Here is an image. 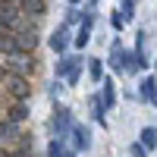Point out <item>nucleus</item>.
<instances>
[{
  "mask_svg": "<svg viewBox=\"0 0 157 157\" xmlns=\"http://www.w3.org/2000/svg\"><path fill=\"white\" fill-rule=\"evenodd\" d=\"M82 66H85L82 54H78V57H60V63H57V78H60V82L75 85L78 78H82Z\"/></svg>",
  "mask_w": 157,
  "mask_h": 157,
  "instance_id": "obj_1",
  "label": "nucleus"
},
{
  "mask_svg": "<svg viewBox=\"0 0 157 157\" xmlns=\"http://www.w3.org/2000/svg\"><path fill=\"white\" fill-rule=\"evenodd\" d=\"M72 123L75 120H72V113L66 107H54V113H50V135H54V138H66Z\"/></svg>",
  "mask_w": 157,
  "mask_h": 157,
  "instance_id": "obj_2",
  "label": "nucleus"
},
{
  "mask_svg": "<svg viewBox=\"0 0 157 157\" xmlns=\"http://www.w3.org/2000/svg\"><path fill=\"white\" fill-rule=\"evenodd\" d=\"M6 66H10L13 75H25L29 78L32 69H35V57L25 54V50H13V54H6Z\"/></svg>",
  "mask_w": 157,
  "mask_h": 157,
  "instance_id": "obj_3",
  "label": "nucleus"
},
{
  "mask_svg": "<svg viewBox=\"0 0 157 157\" xmlns=\"http://www.w3.org/2000/svg\"><path fill=\"white\" fill-rule=\"evenodd\" d=\"M3 82H6V91H10L16 101H29L32 85H29V78H25V75H13V72H6V75H3Z\"/></svg>",
  "mask_w": 157,
  "mask_h": 157,
  "instance_id": "obj_4",
  "label": "nucleus"
},
{
  "mask_svg": "<svg viewBox=\"0 0 157 157\" xmlns=\"http://www.w3.org/2000/svg\"><path fill=\"white\" fill-rule=\"evenodd\" d=\"M66 138H72V151H91V145H94V141H91V129L88 126H82V123H72V129H69V135Z\"/></svg>",
  "mask_w": 157,
  "mask_h": 157,
  "instance_id": "obj_5",
  "label": "nucleus"
},
{
  "mask_svg": "<svg viewBox=\"0 0 157 157\" xmlns=\"http://www.w3.org/2000/svg\"><path fill=\"white\" fill-rule=\"evenodd\" d=\"M47 44H50V50H54V54L63 57V54H66V47L72 44V32H69V25H57V29L50 32V41H47Z\"/></svg>",
  "mask_w": 157,
  "mask_h": 157,
  "instance_id": "obj_6",
  "label": "nucleus"
},
{
  "mask_svg": "<svg viewBox=\"0 0 157 157\" xmlns=\"http://www.w3.org/2000/svg\"><path fill=\"white\" fill-rule=\"evenodd\" d=\"M13 44L16 50H25V54H32L35 44H38V29H22V32H13Z\"/></svg>",
  "mask_w": 157,
  "mask_h": 157,
  "instance_id": "obj_7",
  "label": "nucleus"
},
{
  "mask_svg": "<svg viewBox=\"0 0 157 157\" xmlns=\"http://www.w3.org/2000/svg\"><path fill=\"white\" fill-rule=\"evenodd\" d=\"M98 85H101V94H98L101 107H104V110H113V104H116V85H113V78H110V75H104Z\"/></svg>",
  "mask_w": 157,
  "mask_h": 157,
  "instance_id": "obj_8",
  "label": "nucleus"
},
{
  "mask_svg": "<svg viewBox=\"0 0 157 157\" xmlns=\"http://www.w3.org/2000/svg\"><path fill=\"white\" fill-rule=\"evenodd\" d=\"M138 101H145V104H154V101H157V75H145V78H141V85H138Z\"/></svg>",
  "mask_w": 157,
  "mask_h": 157,
  "instance_id": "obj_9",
  "label": "nucleus"
},
{
  "mask_svg": "<svg viewBox=\"0 0 157 157\" xmlns=\"http://www.w3.org/2000/svg\"><path fill=\"white\" fill-rule=\"evenodd\" d=\"M6 141H25V132L16 123H10V120L0 123V145H6Z\"/></svg>",
  "mask_w": 157,
  "mask_h": 157,
  "instance_id": "obj_10",
  "label": "nucleus"
},
{
  "mask_svg": "<svg viewBox=\"0 0 157 157\" xmlns=\"http://www.w3.org/2000/svg\"><path fill=\"white\" fill-rule=\"evenodd\" d=\"M123 60H126L123 41H120V38H113V44H110V60H107V66H110L113 72H123Z\"/></svg>",
  "mask_w": 157,
  "mask_h": 157,
  "instance_id": "obj_11",
  "label": "nucleus"
},
{
  "mask_svg": "<svg viewBox=\"0 0 157 157\" xmlns=\"http://www.w3.org/2000/svg\"><path fill=\"white\" fill-rule=\"evenodd\" d=\"M47 157H75V151L69 148V141H66V138H50V145H47Z\"/></svg>",
  "mask_w": 157,
  "mask_h": 157,
  "instance_id": "obj_12",
  "label": "nucleus"
},
{
  "mask_svg": "<svg viewBox=\"0 0 157 157\" xmlns=\"http://www.w3.org/2000/svg\"><path fill=\"white\" fill-rule=\"evenodd\" d=\"M19 10L25 13V16L41 19V16H44V10H47V0H19Z\"/></svg>",
  "mask_w": 157,
  "mask_h": 157,
  "instance_id": "obj_13",
  "label": "nucleus"
},
{
  "mask_svg": "<svg viewBox=\"0 0 157 157\" xmlns=\"http://www.w3.org/2000/svg\"><path fill=\"white\" fill-rule=\"evenodd\" d=\"M6 120L16 123V126H22L25 120H29V104H25V101H16V104L10 107V113H6Z\"/></svg>",
  "mask_w": 157,
  "mask_h": 157,
  "instance_id": "obj_14",
  "label": "nucleus"
},
{
  "mask_svg": "<svg viewBox=\"0 0 157 157\" xmlns=\"http://www.w3.org/2000/svg\"><path fill=\"white\" fill-rule=\"evenodd\" d=\"M138 145L145 148V151H154V148H157V126H145V129H141Z\"/></svg>",
  "mask_w": 157,
  "mask_h": 157,
  "instance_id": "obj_15",
  "label": "nucleus"
},
{
  "mask_svg": "<svg viewBox=\"0 0 157 157\" xmlns=\"http://www.w3.org/2000/svg\"><path fill=\"white\" fill-rule=\"evenodd\" d=\"M88 104H91V116H94V123H101V126H104V123H107V110L101 107L98 94H91V98H88Z\"/></svg>",
  "mask_w": 157,
  "mask_h": 157,
  "instance_id": "obj_16",
  "label": "nucleus"
},
{
  "mask_svg": "<svg viewBox=\"0 0 157 157\" xmlns=\"http://www.w3.org/2000/svg\"><path fill=\"white\" fill-rule=\"evenodd\" d=\"M85 66H88V75L94 78V82H101V78H104V63H101L98 57H91V60H85Z\"/></svg>",
  "mask_w": 157,
  "mask_h": 157,
  "instance_id": "obj_17",
  "label": "nucleus"
},
{
  "mask_svg": "<svg viewBox=\"0 0 157 157\" xmlns=\"http://www.w3.org/2000/svg\"><path fill=\"white\" fill-rule=\"evenodd\" d=\"M120 16H123V22H132V16H135V0H120Z\"/></svg>",
  "mask_w": 157,
  "mask_h": 157,
  "instance_id": "obj_18",
  "label": "nucleus"
},
{
  "mask_svg": "<svg viewBox=\"0 0 157 157\" xmlns=\"http://www.w3.org/2000/svg\"><path fill=\"white\" fill-rule=\"evenodd\" d=\"M88 41H91V32H88V29H78V32L72 35V44H75L78 50H82V47H88Z\"/></svg>",
  "mask_w": 157,
  "mask_h": 157,
  "instance_id": "obj_19",
  "label": "nucleus"
},
{
  "mask_svg": "<svg viewBox=\"0 0 157 157\" xmlns=\"http://www.w3.org/2000/svg\"><path fill=\"white\" fill-rule=\"evenodd\" d=\"M94 10H82V19H78V29H88L91 32V25H94Z\"/></svg>",
  "mask_w": 157,
  "mask_h": 157,
  "instance_id": "obj_20",
  "label": "nucleus"
},
{
  "mask_svg": "<svg viewBox=\"0 0 157 157\" xmlns=\"http://www.w3.org/2000/svg\"><path fill=\"white\" fill-rule=\"evenodd\" d=\"M78 19H82V10H78V6H69V13H66V22H63V25H75Z\"/></svg>",
  "mask_w": 157,
  "mask_h": 157,
  "instance_id": "obj_21",
  "label": "nucleus"
},
{
  "mask_svg": "<svg viewBox=\"0 0 157 157\" xmlns=\"http://www.w3.org/2000/svg\"><path fill=\"white\" fill-rule=\"evenodd\" d=\"M129 157H148V151L138 145V141H132V145H129Z\"/></svg>",
  "mask_w": 157,
  "mask_h": 157,
  "instance_id": "obj_22",
  "label": "nucleus"
},
{
  "mask_svg": "<svg viewBox=\"0 0 157 157\" xmlns=\"http://www.w3.org/2000/svg\"><path fill=\"white\" fill-rule=\"evenodd\" d=\"M110 25H113L116 32H120L123 25H126V22H123V16H120V10H116V13H110Z\"/></svg>",
  "mask_w": 157,
  "mask_h": 157,
  "instance_id": "obj_23",
  "label": "nucleus"
},
{
  "mask_svg": "<svg viewBox=\"0 0 157 157\" xmlns=\"http://www.w3.org/2000/svg\"><path fill=\"white\" fill-rule=\"evenodd\" d=\"M10 157H32V148H29V141H22V148H19V151H13Z\"/></svg>",
  "mask_w": 157,
  "mask_h": 157,
  "instance_id": "obj_24",
  "label": "nucleus"
},
{
  "mask_svg": "<svg viewBox=\"0 0 157 157\" xmlns=\"http://www.w3.org/2000/svg\"><path fill=\"white\" fill-rule=\"evenodd\" d=\"M50 91H54V98H57L60 91H63V82H60V78H54V85H50Z\"/></svg>",
  "mask_w": 157,
  "mask_h": 157,
  "instance_id": "obj_25",
  "label": "nucleus"
},
{
  "mask_svg": "<svg viewBox=\"0 0 157 157\" xmlns=\"http://www.w3.org/2000/svg\"><path fill=\"white\" fill-rule=\"evenodd\" d=\"M98 6V0H88V10H94Z\"/></svg>",
  "mask_w": 157,
  "mask_h": 157,
  "instance_id": "obj_26",
  "label": "nucleus"
},
{
  "mask_svg": "<svg viewBox=\"0 0 157 157\" xmlns=\"http://www.w3.org/2000/svg\"><path fill=\"white\" fill-rule=\"evenodd\" d=\"M3 75H6V69H3V66H0V82H3Z\"/></svg>",
  "mask_w": 157,
  "mask_h": 157,
  "instance_id": "obj_27",
  "label": "nucleus"
},
{
  "mask_svg": "<svg viewBox=\"0 0 157 157\" xmlns=\"http://www.w3.org/2000/svg\"><path fill=\"white\" fill-rule=\"evenodd\" d=\"M69 3H72V6H75V3H82V0H69Z\"/></svg>",
  "mask_w": 157,
  "mask_h": 157,
  "instance_id": "obj_28",
  "label": "nucleus"
},
{
  "mask_svg": "<svg viewBox=\"0 0 157 157\" xmlns=\"http://www.w3.org/2000/svg\"><path fill=\"white\" fill-rule=\"evenodd\" d=\"M0 157H10V154H6V151H0Z\"/></svg>",
  "mask_w": 157,
  "mask_h": 157,
  "instance_id": "obj_29",
  "label": "nucleus"
},
{
  "mask_svg": "<svg viewBox=\"0 0 157 157\" xmlns=\"http://www.w3.org/2000/svg\"><path fill=\"white\" fill-rule=\"evenodd\" d=\"M154 104H157V101H154Z\"/></svg>",
  "mask_w": 157,
  "mask_h": 157,
  "instance_id": "obj_30",
  "label": "nucleus"
}]
</instances>
